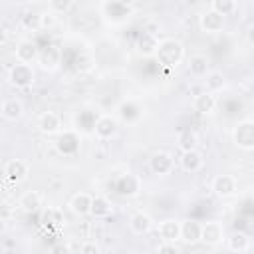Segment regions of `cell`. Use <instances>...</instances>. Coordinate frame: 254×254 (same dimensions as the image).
<instances>
[{
    "mask_svg": "<svg viewBox=\"0 0 254 254\" xmlns=\"http://www.w3.org/2000/svg\"><path fill=\"white\" fill-rule=\"evenodd\" d=\"M8 42V28L4 24H0V46H4Z\"/></svg>",
    "mask_w": 254,
    "mask_h": 254,
    "instance_id": "cell-38",
    "label": "cell"
},
{
    "mask_svg": "<svg viewBox=\"0 0 254 254\" xmlns=\"http://www.w3.org/2000/svg\"><path fill=\"white\" fill-rule=\"evenodd\" d=\"M44 218H46L50 224H56V226H64V224H65V218H64V214H62L58 208H48L46 214H44Z\"/></svg>",
    "mask_w": 254,
    "mask_h": 254,
    "instance_id": "cell-31",
    "label": "cell"
},
{
    "mask_svg": "<svg viewBox=\"0 0 254 254\" xmlns=\"http://www.w3.org/2000/svg\"><path fill=\"white\" fill-rule=\"evenodd\" d=\"M58 24V16L56 14H52V12H40V26H42V30H50V28H54Z\"/></svg>",
    "mask_w": 254,
    "mask_h": 254,
    "instance_id": "cell-32",
    "label": "cell"
},
{
    "mask_svg": "<svg viewBox=\"0 0 254 254\" xmlns=\"http://www.w3.org/2000/svg\"><path fill=\"white\" fill-rule=\"evenodd\" d=\"M155 58L163 67H177L185 60V46L175 38H163L159 40Z\"/></svg>",
    "mask_w": 254,
    "mask_h": 254,
    "instance_id": "cell-2",
    "label": "cell"
},
{
    "mask_svg": "<svg viewBox=\"0 0 254 254\" xmlns=\"http://www.w3.org/2000/svg\"><path fill=\"white\" fill-rule=\"evenodd\" d=\"M18 206L24 212H36L42 206V194L38 190H26L20 198H18Z\"/></svg>",
    "mask_w": 254,
    "mask_h": 254,
    "instance_id": "cell-25",
    "label": "cell"
},
{
    "mask_svg": "<svg viewBox=\"0 0 254 254\" xmlns=\"http://www.w3.org/2000/svg\"><path fill=\"white\" fill-rule=\"evenodd\" d=\"M153 226H155V222H153L151 214H147V212H143V210L133 212L131 218H129V228H131L133 234H139V236H141V234H147V232L153 230Z\"/></svg>",
    "mask_w": 254,
    "mask_h": 254,
    "instance_id": "cell-17",
    "label": "cell"
},
{
    "mask_svg": "<svg viewBox=\"0 0 254 254\" xmlns=\"http://www.w3.org/2000/svg\"><path fill=\"white\" fill-rule=\"evenodd\" d=\"M157 254H181V250L175 242H161L157 248Z\"/></svg>",
    "mask_w": 254,
    "mask_h": 254,
    "instance_id": "cell-34",
    "label": "cell"
},
{
    "mask_svg": "<svg viewBox=\"0 0 254 254\" xmlns=\"http://www.w3.org/2000/svg\"><path fill=\"white\" fill-rule=\"evenodd\" d=\"M179 167L185 173H198L204 167V157L198 149H190V151H183L179 157Z\"/></svg>",
    "mask_w": 254,
    "mask_h": 254,
    "instance_id": "cell-11",
    "label": "cell"
},
{
    "mask_svg": "<svg viewBox=\"0 0 254 254\" xmlns=\"http://www.w3.org/2000/svg\"><path fill=\"white\" fill-rule=\"evenodd\" d=\"M73 8V0H50L48 2V12L60 16V14H65Z\"/></svg>",
    "mask_w": 254,
    "mask_h": 254,
    "instance_id": "cell-30",
    "label": "cell"
},
{
    "mask_svg": "<svg viewBox=\"0 0 254 254\" xmlns=\"http://www.w3.org/2000/svg\"><path fill=\"white\" fill-rule=\"evenodd\" d=\"M181 240L185 244L200 242V222H196V220H181Z\"/></svg>",
    "mask_w": 254,
    "mask_h": 254,
    "instance_id": "cell-23",
    "label": "cell"
},
{
    "mask_svg": "<svg viewBox=\"0 0 254 254\" xmlns=\"http://www.w3.org/2000/svg\"><path fill=\"white\" fill-rule=\"evenodd\" d=\"M226 238L224 226L218 220H208L200 224V242H204L206 246H218L222 244Z\"/></svg>",
    "mask_w": 254,
    "mask_h": 254,
    "instance_id": "cell-6",
    "label": "cell"
},
{
    "mask_svg": "<svg viewBox=\"0 0 254 254\" xmlns=\"http://www.w3.org/2000/svg\"><path fill=\"white\" fill-rule=\"evenodd\" d=\"M20 24H22V28L28 30V32H38V30H42V26H40V12H26V14L22 16Z\"/></svg>",
    "mask_w": 254,
    "mask_h": 254,
    "instance_id": "cell-28",
    "label": "cell"
},
{
    "mask_svg": "<svg viewBox=\"0 0 254 254\" xmlns=\"http://www.w3.org/2000/svg\"><path fill=\"white\" fill-rule=\"evenodd\" d=\"M187 69L192 77H204L210 71V58L206 54H192L187 62Z\"/></svg>",
    "mask_w": 254,
    "mask_h": 254,
    "instance_id": "cell-15",
    "label": "cell"
},
{
    "mask_svg": "<svg viewBox=\"0 0 254 254\" xmlns=\"http://www.w3.org/2000/svg\"><path fill=\"white\" fill-rule=\"evenodd\" d=\"M236 8H238V4L234 0H212L210 2V10L216 12L218 16H222V18L232 16L236 12Z\"/></svg>",
    "mask_w": 254,
    "mask_h": 254,
    "instance_id": "cell-27",
    "label": "cell"
},
{
    "mask_svg": "<svg viewBox=\"0 0 254 254\" xmlns=\"http://www.w3.org/2000/svg\"><path fill=\"white\" fill-rule=\"evenodd\" d=\"M149 169L153 175H159V177H167L175 171V157L167 151H157L151 155L149 159Z\"/></svg>",
    "mask_w": 254,
    "mask_h": 254,
    "instance_id": "cell-7",
    "label": "cell"
},
{
    "mask_svg": "<svg viewBox=\"0 0 254 254\" xmlns=\"http://www.w3.org/2000/svg\"><path fill=\"white\" fill-rule=\"evenodd\" d=\"M238 190V183L232 175H216L212 179V192L218 198H230Z\"/></svg>",
    "mask_w": 254,
    "mask_h": 254,
    "instance_id": "cell-9",
    "label": "cell"
},
{
    "mask_svg": "<svg viewBox=\"0 0 254 254\" xmlns=\"http://www.w3.org/2000/svg\"><path fill=\"white\" fill-rule=\"evenodd\" d=\"M50 254H69V248H67L64 242H58V244H54V246H52Z\"/></svg>",
    "mask_w": 254,
    "mask_h": 254,
    "instance_id": "cell-37",
    "label": "cell"
},
{
    "mask_svg": "<svg viewBox=\"0 0 254 254\" xmlns=\"http://www.w3.org/2000/svg\"><path fill=\"white\" fill-rule=\"evenodd\" d=\"M157 46H159V38H157L155 32H145V34L139 38V42H137V50H139V54H143V56H155Z\"/></svg>",
    "mask_w": 254,
    "mask_h": 254,
    "instance_id": "cell-26",
    "label": "cell"
},
{
    "mask_svg": "<svg viewBox=\"0 0 254 254\" xmlns=\"http://www.w3.org/2000/svg\"><path fill=\"white\" fill-rule=\"evenodd\" d=\"M36 81V71L28 64H14L8 71V83L16 89H28Z\"/></svg>",
    "mask_w": 254,
    "mask_h": 254,
    "instance_id": "cell-3",
    "label": "cell"
},
{
    "mask_svg": "<svg viewBox=\"0 0 254 254\" xmlns=\"http://www.w3.org/2000/svg\"><path fill=\"white\" fill-rule=\"evenodd\" d=\"M226 87V77H224V73L222 71H218V69H210L206 75H204V91H208V93H218V91H222Z\"/></svg>",
    "mask_w": 254,
    "mask_h": 254,
    "instance_id": "cell-24",
    "label": "cell"
},
{
    "mask_svg": "<svg viewBox=\"0 0 254 254\" xmlns=\"http://www.w3.org/2000/svg\"><path fill=\"white\" fill-rule=\"evenodd\" d=\"M79 254H101V246L95 240H85L79 246Z\"/></svg>",
    "mask_w": 254,
    "mask_h": 254,
    "instance_id": "cell-33",
    "label": "cell"
},
{
    "mask_svg": "<svg viewBox=\"0 0 254 254\" xmlns=\"http://www.w3.org/2000/svg\"><path fill=\"white\" fill-rule=\"evenodd\" d=\"M6 230V222L4 220H0V232H4Z\"/></svg>",
    "mask_w": 254,
    "mask_h": 254,
    "instance_id": "cell-39",
    "label": "cell"
},
{
    "mask_svg": "<svg viewBox=\"0 0 254 254\" xmlns=\"http://www.w3.org/2000/svg\"><path fill=\"white\" fill-rule=\"evenodd\" d=\"M192 109H194L196 113H200V115L212 113V111L216 109V95H212V93H208V91L196 93L194 99H192Z\"/></svg>",
    "mask_w": 254,
    "mask_h": 254,
    "instance_id": "cell-19",
    "label": "cell"
},
{
    "mask_svg": "<svg viewBox=\"0 0 254 254\" xmlns=\"http://www.w3.org/2000/svg\"><path fill=\"white\" fill-rule=\"evenodd\" d=\"M14 216V206L10 202H0V220H10Z\"/></svg>",
    "mask_w": 254,
    "mask_h": 254,
    "instance_id": "cell-36",
    "label": "cell"
},
{
    "mask_svg": "<svg viewBox=\"0 0 254 254\" xmlns=\"http://www.w3.org/2000/svg\"><path fill=\"white\" fill-rule=\"evenodd\" d=\"M38 129L44 133V135H58L60 129H62V119L56 111H44L38 119Z\"/></svg>",
    "mask_w": 254,
    "mask_h": 254,
    "instance_id": "cell-16",
    "label": "cell"
},
{
    "mask_svg": "<svg viewBox=\"0 0 254 254\" xmlns=\"http://www.w3.org/2000/svg\"><path fill=\"white\" fill-rule=\"evenodd\" d=\"M38 54H40V48L32 40H20L16 44V60H18V64L32 65L38 60Z\"/></svg>",
    "mask_w": 254,
    "mask_h": 254,
    "instance_id": "cell-13",
    "label": "cell"
},
{
    "mask_svg": "<svg viewBox=\"0 0 254 254\" xmlns=\"http://www.w3.org/2000/svg\"><path fill=\"white\" fill-rule=\"evenodd\" d=\"M91 196L89 192H75L71 198H69V210L75 214V216H87L89 214V208H91Z\"/></svg>",
    "mask_w": 254,
    "mask_h": 254,
    "instance_id": "cell-20",
    "label": "cell"
},
{
    "mask_svg": "<svg viewBox=\"0 0 254 254\" xmlns=\"http://www.w3.org/2000/svg\"><path fill=\"white\" fill-rule=\"evenodd\" d=\"M0 113H2V117L8 119V121H18V119L24 115V105H22L20 99H16V97H8V99L2 101V105H0Z\"/></svg>",
    "mask_w": 254,
    "mask_h": 254,
    "instance_id": "cell-21",
    "label": "cell"
},
{
    "mask_svg": "<svg viewBox=\"0 0 254 254\" xmlns=\"http://www.w3.org/2000/svg\"><path fill=\"white\" fill-rule=\"evenodd\" d=\"M77 69L79 71H91L93 69V58L91 56H79L77 58Z\"/></svg>",
    "mask_w": 254,
    "mask_h": 254,
    "instance_id": "cell-35",
    "label": "cell"
},
{
    "mask_svg": "<svg viewBox=\"0 0 254 254\" xmlns=\"http://www.w3.org/2000/svg\"><path fill=\"white\" fill-rule=\"evenodd\" d=\"M36 62L40 64V67L44 71H56L62 64V50L54 44H50L46 48H40V54H38Z\"/></svg>",
    "mask_w": 254,
    "mask_h": 254,
    "instance_id": "cell-8",
    "label": "cell"
},
{
    "mask_svg": "<svg viewBox=\"0 0 254 254\" xmlns=\"http://www.w3.org/2000/svg\"><path fill=\"white\" fill-rule=\"evenodd\" d=\"M198 26H200V30H202L204 34H208V36H216V34H220V32L224 30V26H226V18L218 16V14L212 12V10H206V12L200 14Z\"/></svg>",
    "mask_w": 254,
    "mask_h": 254,
    "instance_id": "cell-10",
    "label": "cell"
},
{
    "mask_svg": "<svg viewBox=\"0 0 254 254\" xmlns=\"http://www.w3.org/2000/svg\"><path fill=\"white\" fill-rule=\"evenodd\" d=\"M224 240H226V248H228L230 252H236V254L246 252L248 246H250V238H248V234L242 232V230H234V232H230Z\"/></svg>",
    "mask_w": 254,
    "mask_h": 254,
    "instance_id": "cell-22",
    "label": "cell"
},
{
    "mask_svg": "<svg viewBox=\"0 0 254 254\" xmlns=\"http://www.w3.org/2000/svg\"><path fill=\"white\" fill-rule=\"evenodd\" d=\"M99 14L109 26H125L135 16V6L125 0H105L99 2Z\"/></svg>",
    "mask_w": 254,
    "mask_h": 254,
    "instance_id": "cell-1",
    "label": "cell"
},
{
    "mask_svg": "<svg viewBox=\"0 0 254 254\" xmlns=\"http://www.w3.org/2000/svg\"><path fill=\"white\" fill-rule=\"evenodd\" d=\"M93 135L99 139V141H107V139H113L119 131V119L111 113H101L99 117H95L93 121Z\"/></svg>",
    "mask_w": 254,
    "mask_h": 254,
    "instance_id": "cell-5",
    "label": "cell"
},
{
    "mask_svg": "<svg viewBox=\"0 0 254 254\" xmlns=\"http://www.w3.org/2000/svg\"><path fill=\"white\" fill-rule=\"evenodd\" d=\"M157 232L163 242H177L181 240V220L177 218H165L159 222Z\"/></svg>",
    "mask_w": 254,
    "mask_h": 254,
    "instance_id": "cell-14",
    "label": "cell"
},
{
    "mask_svg": "<svg viewBox=\"0 0 254 254\" xmlns=\"http://www.w3.org/2000/svg\"><path fill=\"white\" fill-rule=\"evenodd\" d=\"M89 214L93 218H107L113 214V204L107 196L103 194H93L91 196V208H89Z\"/></svg>",
    "mask_w": 254,
    "mask_h": 254,
    "instance_id": "cell-18",
    "label": "cell"
},
{
    "mask_svg": "<svg viewBox=\"0 0 254 254\" xmlns=\"http://www.w3.org/2000/svg\"><path fill=\"white\" fill-rule=\"evenodd\" d=\"M196 143H198V139H196V135H194L192 131H183V133L179 135V139H177V145H179L181 153H183V151L196 149Z\"/></svg>",
    "mask_w": 254,
    "mask_h": 254,
    "instance_id": "cell-29",
    "label": "cell"
},
{
    "mask_svg": "<svg viewBox=\"0 0 254 254\" xmlns=\"http://www.w3.org/2000/svg\"><path fill=\"white\" fill-rule=\"evenodd\" d=\"M232 143L242 151L254 149V121L242 119L232 127Z\"/></svg>",
    "mask_w": 254,
    "mask_h": 254,
    "instance_id": "cell-4",
    "label": "cell"
},
{
    "mask_svg": "<svg viewBox=\"0 0 254 254\" xmlns=\"http://www.w3.org/2000/svg\"><path fill=\"white\" fill-rule=\"evenodd\" d=\"M28 173H30V169H28V163L26 161H22V159H10V161H6V165H4V175H6V179L8 181H12V183H24L26 179H28Z\"/></svg>",
    "mask_w": 254,
    "mask_h": 254,
    "instance_id": "cell-12",
    "label": "cell"
}]
</instances>
